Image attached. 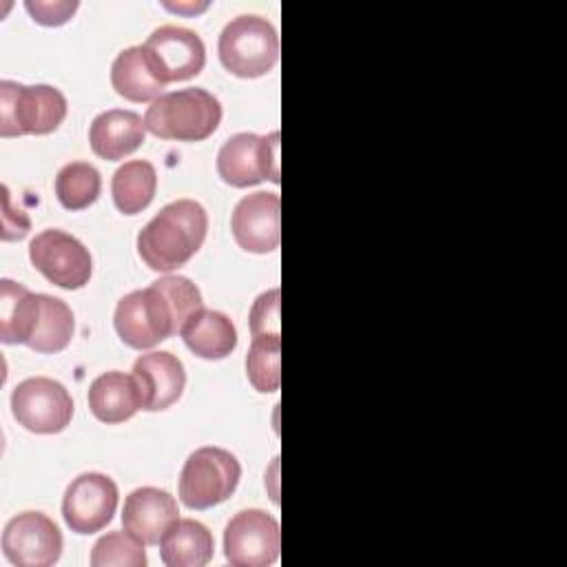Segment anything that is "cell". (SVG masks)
<instances>
[{
    "label": "cell",
    "mask_w": 567,
    "mask_h": 567,
    "mask_svg": "<svg viewBox=\"0 0 567 567\" xmlns=\"http://www.w3.org/2000/svg\"><path fill=\"white\" fill-rule=\"evenodd\" d=\"M215 551L210 529L195 518H177L159 540L166 567H204Z\"/></svg>",
    "instance_id": "cell-21"
},
{
    "label": "cell",
    "mask_w": 567,
    "mask_h": 567,
    "mask_svg": "<svg viewBox=\"0 0 567 567\" xmlns=\"http://www.w3.org/2000/svg\"><path fill=\"white\" fill-rule=\"evenodd\" d=\"M2 239H22L29 233V217L20 210L18 215H13L16 210H11V202H9V188H2Z\"/></svg>",
    "instance_id": "cell-30"
},
{
    "label": "cell",
    "mask_w": 567,
    "mask_h": 567,
    "mask_svg": "<svg viewBox=\"0 0 567 567\" xmlns=\"http://www.w3.org/2000/svg\"><path fill=\"white\" fill-rule=\"evenodd\" d=\"M206 230V208L195 199H175L137 233V252L151 270L171 272L202 248Z\"/></svg>",
    "instance_id": "cell-2"
},
{
    "label": "cell",
    "mask_w": 567,
    "mask_h": 567,
    "mask_svg": "<svg viewBox=\"0 0 567 567\" xmlns=\"http://www.w3.org/2000/svg\"><path fill=\"white\" fill-rule=\"evenodd\" d=\"M117 485L102 472L75 476L62 498V516L71 532L95 534L104 529L117 507Z\"/></svg>",
    "instance_id": "cell-12"
},
{
    "label": "cell",
    "mask_w": 567,
    "mask_h": 567,
    "mask_svg": "<svg viewBox=\"0 0 567 567\" xmlns=\"http://www.w3.org/2000/svg\"><path fill=\"white\" fill-rule=\"evenodd\" d=\"M29 259L51 284L66 290L86 286L93 272L89 248L78 237L58 228H47L31 239Z\"/></svg>",
    "instance_id": "cell-9"
},
{
    "label": "cell",
    "mask_w": 567,
    "mask_h": 567,
    "mask_svg": "<svg viewBox=\"0 0 567 567\" xmlns=\"http://www.w3.org/2000/svg\"><path fill=\"white\" fill-rule=\"evenodd\" d=\"M164 84L195 78L206 64V47L202 38L177 24L157 27L144 42Z\"/></svg>",
    "instance_id": "cell-13"
},
{
    "label": "cell",
    "mask_w": 567,
    "mask_h": 567,
    "mask_svg": "<svg viewBox=\"0 0 567 567\" xmlns=\"http://www.w3.org/2000/svg\"><path fill=\"white\" fill-rule=\"evenodd\" d=\"M40 319V292L27 286L0 281V339L2 343H29Z\"/></svg>",
    "instance_id": "cell-22"
},
{
    "label": "cell",
    "mask_w": 567,
    "mask_h": 567,
    "mask_svg": "<svg viewBox=\"0 0 567 567\" xmlns=\"http://www.w3.org/2000/svg\"><path fill=\"white\" fill-rule=\"evenodd\" d=\"M241 478L237 456L217 445L197 447L182 467L179 498L190 509H208L233 496Z\"/></svg>",
    "instance_id": "cell-6"
},
{
    "label": "cell",
    "mask_w": 567,
    "mask_h": 567,
    "mask_svg": "<svg viewBox=\"0 0 567 567\" xmlns=\"http://www.w3.org/2000/svg\"><path fill=\"white\" fill-rule=\"evenodd\" d=\"M89 408L102 423H124L137 410H144V399L135 374L120 370L104 372L89 385Z\"/></svg>",
    "instance_id": "cell-18"
},
{
    "label": "cell",
    "mask_w": 567,
    "mask_h": 567,
    "mask_svg": "<svg viewBox=\"0 0 567 567\" xmlns=\"http://www.w3.org/2000/svg\"><path fill=\"white\" fill-rule=\"evenodd\" d=\"M217 53L226 71L239 78H259L279 60L277 29L264 16L241 13L224 24Z\"/></svg>",
    "instance_id": "cell-5"
},
{
    "label": "cell",
    "mask_w": 567,
    "mask_h": 567,
    "mask_svg": "<svg viewBox=\"0 0 567 567\" xmlns=\"http://www.w3.org/2000/svg\"><path fill=\"white\" fill-rule=\"evenodd\" d=\"M146 137L144 120L128 109H109L89 126V142L97 157L122 159L137 151Z\"/></svg>",
    "instance_id": "cell-17"
},
{
    "label": "cell",
    "mask_w": 567,
    "mask_h": 567,
    "mask_svg": "<svg viewBox=\"0 0 567 567\" xmlns=\"http://www.w3.org/2000/svg\"><path fill=\"white\" fill-rule=\"evenodd\" d=\"M219 177L237 188L255 186L264 179L279 184V133H237L217 153Z\"/></svg>",
    "instance_id": "cell-7"
},
{
    "label": "cell",
    "mask_w": 567,
    "mask_h": 567,
    "mask_svg": "<svg viewBox=\"0 0 567 567\" xmlns=\"http://www.w3.org/2000/svg\"><path fill=\"white\" fill-rule=\"evenodd\" d=\"M111 84L128 102H153L162 95L164 82L144 44L122 49L111 64Z\"/></svg>",
    "instance_id": "cell-19"
},
{
    "label": "cell",
    "mask_w": 567,
    "mask_h": 567,
    "mask_svg": "<svg viewBox=\"0 0 567 567\" xmlns=\"http://www.w3.org/2000/svg\"><path fill=\"white\" fill-rule=\"evenodd\" d=\"M246 374L255 390L275 392L281 381V334H257L246 354Z\"/></svg>",
    "instance_id": "cell-26"
},
{
    "label": "cell",
    "mask_w": 567,
    "mask_h": 567,
    "mask_svg": "<svg viewBox=\"0 0 567 567\" xmlns=\"http://www.w3.org/2000/svg\"><path fill=\"white\" fill-rule=\"evenodd\" d=\"M27 11L33 16L35 22L40 24H62L66 22L73 11L78 9V2H33V0H27L24 2Z\"/></svg>",
    "instance_id": "cell-29"
},
{
    "label": "cell",
    "mask_w": 567,
    "mask_h": 567,
    "mask_svg": "<svg viewBox=\"0 0 567 567\" xmlns=\"http://www.w3.org/2000/svg\"><path fill=\"white\" fill-rule=\"evenodd\" d=\"M279 549V523L264 509H241L224 529V554L233 567H268Z\"/></svg>",
    "instance_id": "cell-10"
},
{
    "label": "cell",
    "mask_w": 567,
    "mask_h": 567,
    "mask_svg": "<svg viewBox=\"0 0 567 567\" xmlns=\"http://www.w3.org/2000/svg\"><path fill=\"white\" fill-rule=\"evenodd\" d=\"M102 190L100 171L89 162H69L55 175V195L66 210L89 208Z\"/></svg>",
    "instance_id": "cell-25"
},
{
    "label": "cell",
    "mask_w": 567,
    "mask_h": 567,
    "mask_svg": "<svg viewBox=\"0 0 567 567\" xmlns=\"http://www.w3.org/2000/svg\"><path fill=\"white\" fill-rule=\"evenodd\" d=\"M177 514V501L166 489L137 487L124 498L122 527L144 545H159Z\"/></svg>",
    "instance_id": "cell-15"
},
{
    "label": "cell",
    "mask_w": 567,
    "mask_h": 567,
    "mask_svg": "<svg viewBox=\"0 0 567 567\" xmlns=\"http://www.w3.org/2000/svg\"><path fill=\"white\" fill-rule=\"evenodd\" d=\"M133 374L142 390L144 410L151 412L171 408L182 396L186 385L184 363L166 350L140 354L133 363Z\"/></svg>",
    "instance_id": "cell-16"
},
{
    "label": "cell",
    "mask_w": 567,
    "mask_h": 567,
    "mask_svg": "<svg viewBox=\"0 0 567 567\" xmlns=\"http://www.w3.org/2000/svg\"><path fill=\"white\" fill-rule=\"evenodd\" d=\"M250 334H281L279 332V288L261 292L250 308Z\"/></svg>",
    "instance_id": "cell-28"
},
{
    "label": "cell",
    "mask_w": 567,
    "mask_h": 567,
    "mask_svg": "<svg viewBox=\"0 0 567 567\" xmlns=\"http://www.w3.org/2000/svg\"><path fill=\"white\" fill-rule=\"evenodd\" d=\"M93 567H144L146 554L144 543H140L126 529L104 534L91 551Z\"/></svg>",
    "instance_id": "cell-27"
},
{
    "label": "cell",
    "mask_w": 567,
    "mask_h": 567,
    "mask_svg": "<svg viewBox=\"0 0 567 567\" xmlns=\"http://www.w3.org/2000/svg\"><path fill=\"white\" fill-rule=\"evenodd\" d=\"M281 199L277 193L257 190L237 202L230 215L235 241L248 252H270L279 246Z\"/></svg>",
    "instance_id": "cell-14"
},
{
    "label": "cell",
    "mask_w": 567,
    "mask_h": 567,
    "mask_svg": "<svg viewBox=\"0 0 567 567\" xmlns=\"http://www.w3.org/2000/svg\"><path fill=\"white\" fill-rule=\"evenodd\" d=\"M221 122L219 100L202 89L188 86L162 93L151 102L144 115V126L162 140L199 142L210 137Z\"/></svg>",
    "instance_id": "cell-3"
},
{
    "label": "cell",
    "mask_w": 567,
    "mask_h": 567,
    "mask_svg": "<svg viewBox=\"0 0 567 567\" xmlns=\"http://www.w3.org/2000/svg\"><path fill=\"white\" fill-rule=\"evenodd\" d=\"M73 330L75 321L71 308L60 297L40 292V319L27 346L44 354L60 352L71 343Z\"/></svg>",
    "instance_id": "cell-24"
},
{
    "label": "cell",
    "mask_w": 567,
    "mask_h": 567,
    "mask_svg": "<svg viewBox=\"0 0 567 567\" xmlns=\"http://www.w3.org/2000/svg\"><path fill=\"white\" fill-rule=\"evenodd\" d=\"M186 348L202 359H224L237 348V328L228 315L199 308L182 328Z\"/></svg>",
    "instance_id": "cell-20"
},
{
    "label": "cell",
    "mask_w": 567,
    "mask_h": 567,
    "mask_svg": "<svg viewBox=\"0 0 567 567\" xmlns=\"http://www.w3.org/2000/svg\"><path fill=\"white\" fill-rule=\"evenodd\" d=\"M157 188V173L155 166L146 159H131L124 162L111 179V195L120 213L135 215L144 210Z\"/></svg>",
    "instance_id": "cell-23"
},
{
    "label": "cell",
    "mask_w": 567,
    "mask_h": 567,
    "mask_svg": "<svg viewBox=\"0 0 567 567\" xmlns=\"http://www.w3.org/2000/svg\"><path fill=\"white\" fill-rule=\"evenodd\" d=\"M66 117V97L51 84L0 82V135H47Z\"/></svg>",
    "instance_id": "cell-4"
},
{
    "label": "cell",
    "mask_w": 567,
    "mask_h": 567,
    "mask_svg": "<svg viewBox=\"0 0 567 567\" xmlns=\"http://www.w3.org/2000/svg\"><path fill=\"white\" fill-rule=\"evenodd\" d=\"M13 419L35 434L62 432L73 416L69 390L49 377H29L11 392Z\"/></svg>",
    "instance_id": "cell-8"
},
{
    "label": "cell",
    "mask_w": 567,
    "mask_h": 567,
    "mask_svg": "<svg viewBox=\"0 0 567 567\" xmlns=\"http://www.w3.org/2000/svg\"><path fill=\"white\" fill-rule=\"evenodd\" d=\"M199 308H204L199 288L184 275H166L148 288L124 295L115 306L113 323L126 346L146 350L182 332Z\"/></svg>",
    "instance_id": "cell-1"
},
{
    "label": "cell",
    "mask_w": 567,
    "mask_h": 567,
    "mask_svg": "<svg viewBox=\"0 0 567 567\" xmlns=\"http://www.w3.org/2000/svg\"><path fill=\"white\" fill-rule=\"evenodd\" d=\"M2 554L16 567H51L62 554V534L42 512H22L2 529Z\"/></svg>",
    "instance_id": "cell-11"
}]
</instances>
